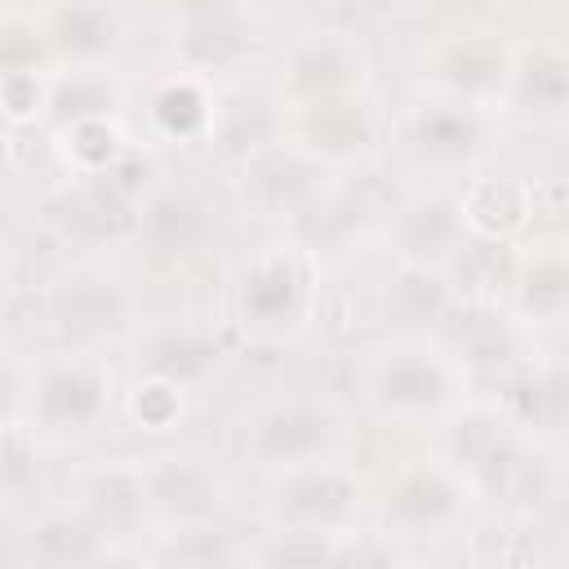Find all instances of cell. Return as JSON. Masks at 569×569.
<instances>
[{
    "label": "cell",
    "instance_id": "2",
    "mask_svg": "<svg viewBox=\"0 0 569 569\" xmlns=\"http://www.w3.org/2000/svg\"><path fill=\"white\" fill-rule=\"evenodd\" d=\"M365 400L387 422H436L462 400L458 356L427 338H400L365 369Z\"/></svg>",
    "mask_w": 569,
    "mask_h": 569
},
{
    "label": "cell",
    "instance_id": "3",
    "mask_svg": "<svg viewBox=\"0 0 569 569\" xmlns=\"http://www.w3.org/2000/svg\"><path fill=\"white\" fill-rule=\"evenodd\" d=\"M347 418L325 396H280L262 405L244 427V458L267 476L329 462L342 453Z\"/></svg>",
    "mask_w": 569,
    "mask_h": 569
},
{
    "label": "cell",
    "instance_id": "6",
    "mask_svg": "<svg viewBox=\"0 0 569 569\" xmlns=\"http://www.w3.org/2000/svg\"><path fill=\"white\" fill-rule=\"evenodd\" d=\"M467 502L471 489L449 462H413L387 489V525H396L405 538L449 533L467 516Z\"/></svg>",
    "mask_w": 569,
    "mask_h": 569
},
{
    "label": "cell",
    "instance_id": "8",
    "mask_svg": "<svg viewBox=\"0 0 569 569\" xmlns=\"http://www.w3.org/2000/svg\"><path fill=\"white\" fill-rule=\"evenodd\" d=\"M360 80H365V53L342 36H311L293 44L280 71V84L298 107L347 98Z\"/></svg>",
    "mask_w": 569,
    "mask_h": 569
},
{
    "label": "cell",
    "instance_id": "15",
    "mask_svg": "<svg viewBox=\"0 0 569 569\" xmlns=\"http://www.w3.org/2000/svg\"><path fill=\"white\" fill-rule=\"evenodd\" d=\"M27 547L44 565H89V560L107 556V533L93 525L89 511L62 507V511H44L27 529Z\"/></svg>",
    "mask_w": 569,
    "mask_h": 569
},
{
    "label": "cell",
    "instance_id": "18",
    "mask_svg": "<svg viewBox=\"0 0 569 569\" xmlns=\"http://www.w3.org/2000/svg\"><path fill=\"white\" fill-rule=\"evenodd\" d=\"M507 58L493 49V44H476V40H467V44H453L445 58H440V80H445V89L453 93V102H480L485 93H498V89H507Z\"/></svg>",
    "mask_w": 569,
    "mask_h": 569
},
{
    "label": "cell",
    "instance_id": "4",
    "mask_svg": "<svg viewBox=\"0 0 569 569\" xmlns=\"http://www.w3.org/2000/svg\"><path fill=\"white\" fill-rule=\"evenodd\" d=\"M356 507H360V485L338 467V458L280 471L267 502L271 520L289 538H316V533L333 538L342 525L356 520Z\"/></svg>",
    "mask_w": 569,
    "mask_h": 569
},
{
    "label": "cell",
    "instance_id": "10",
    "mask_svg": "<svg viewBox=\"0 0 569 569\" xmlns=\"http://www.w3.org/2000/svg\"><path fill=\"white\" fill-rule=\"evenodd\" d=\"M129 320V298L107 276H67L53 289V325L71 347H89Z\"/></svg>",
    "mask_w": 569,
    "mask_h": 569
},
{
    "label": "cell",
    "instance_id": "13",
    "mask_svg": "<svg viewBox=\"0 0 569 569\" xmlns=\"http://www.w3.org/2000/svg\"><path fill=\"white\" fill-rule=\"evenodd\" d=\"M485 147V129L467 102H436L409 120V151L427 164H467Z\"/></svg>",
    "mask_w": 569,
    "mask_h": 569
},
{
    "label": "cell",
    "instance_id": "1",
    "mask_svg": "<svg viewBox=\"0 0 569 569\" xmlns=\"http://www.w3.org/2000/svg\"><path fill=\"white\" fill-rule=\"evenodd\" d=\"M471 489L502 507L507 516H538L560 493V467L551 445L516 427L498 409H453L449 413V458H445Z\"/></svg>",
    "mask_w": 569,
    "mask_h": 569
},
{
    "label": "cell",
    "instance_id": "19",
    "mask_svg": "<svg viewBox=\"0 0 569 569\" xmlns=\"http://www.w3.org/2000/svg\"><path fill=\"white\" fill-rule=\"evenodd\" d=\"M182 58L200 71H213V67H231L240 53H244V27L227 13V9H204V13H191L182 36Z\"/></svg>",
    "mask_w": 569,
    "mask_h": 569
},
{
    "label": "cell",
    "instance_id": "9",
    "mask_svg": "<svg viewBox=\"0 0 569 569\" xmlns=\"http://www.w3.org/2000/svg\"><path fill=\"white\" fill-rule=\"evenodd\" d=\"M147 511L182 525H213L222 507V480L200 458H160L151 467H138Z\"/></svg>",
    "mask_w": 569,
    "mask_h": 569
},
{
    "label": "cell",
    "instance_id": "5",
    "mask_svg": "<svg viewBox=\"0 0 569 569\" xmlns=\"http://www.w3.org/2000/svg\"><path fill=\"white\" fill-rule=\"evenodd\" d=\"M27 400H31V413H36V422L44 431L84 436L111 409V378L93 356L67 351V356L40 365V373L31 378V396Z\"/></svg>",
    "mask_w": 569,
    "mask_h": 569
},
{
    "label": "cell",
    "instance_id": "14",
    "mask_svg": "<svg viewBox=\"0 0 569 569\" xmlns=\"http://www.w3.org/2000/svg\"><path fill=\"white\" fill-rule=\"evenodd\" d=\"M507 93L533 120H560L565 116V102H569V71H565L560 49L538 44L520 62H511L507 67Z\"/></svg>",
    "mask_w": 569,
    "mask_h": 569
},
{
    "label": "cell",
    "instance_id": "12",
    "mask_svg": "<svg viewBox=\"0 0 569 569\" xmlns=\"http://www.w3.org/2000/svg\"><path fill=\"white\" fill-rule=\"evenodd\" d=\"M218 342L213 333L196 329V325H160L147 333V342L138 347V369L142 378H160L178 391L204 382L218 369Z\"/></svg>",
    "mask_w": 569,
    "mask_h": 569
},
{
    "label": "cell",
    "instance_id": "17",
    "mask_svg": "<svg viewBox=\"0 0 569 569\" xmlns=\"http://www.w3.org/2000/svg\"><path fill=\"white\" fill-rule=\"evenodd\" d=\"M298 302H302V280H298V271L284 258H271V262H262V267H253L244 276L240 307H244V320L249 325H258V329H284L298 316Z\"/></svg>",
    "mask_w": 569,
    "mask_h": 569
},
{
    "label": "cell",
    "instance_id": "11",
    "mask_svg": "<svg viewBox=\"0 0 569 569\" xmlns=\"http://www.w3.org/2000/svg\"><path fill=\"white\" fill-rule=\"evenodd\" d=\"M49 44L80 71H98L124 44V22L107 0H62L49 22Z\"/></svg>",
    "mask_w": 569,
    "mask_h": 569
},
{
    "label": "cell",
    "instance_id": "7",
    "mask_svg": "<svg viewBox=\"0 0 569 569\" xmlns=\"http://www.w3.org/2000/svg\"><path fill=\"white\" fill-rule=\"evenodd\" d=\"M462 244H467L462 200H449L440 191L405 200L391 218V249L405 267H440Z\"/></svg>",
    "mask_w": 569,
    "mask_h": 569
},
{
    "label": "cell",
    "instance_id": "20",
    "mask_svg": "<svg viewBox=\"0 0 569 569\" xmlns=\"http://www.w3.org/2000/svg\"><path fill=\"white\" fill-rule=\"evenodd\" d=\"M164 560L178 565H218V560H236V551L227 547V533L209 529V525H182L178 542L164 551Z\"/></svg>",
    "mask_w": 569,
    "mask_h": 569
},
{
    "label": "cell",
    "instance_id": "16",
    "mask_svg": "<svg viewBox=\"0 0 569 569\" xmlns=\"http://www.w3.org/2000/svg\"><path fill=\"white\" fill-rule=\"evenodd\" d=\"M516 307L529 325H560L569 311V267L560 244H542L533 249V258L525 262L520 280H516Z\"/></svg>",
    "mask_w": 569,
    "mask_h": 569
},
{
    "label": "cell",
    "instance_id": "21",
    "mask_svg": "<svg viewBox=\"0 0 569 569\" xmlns=\"http://www.w3.org/2000/svg\"><path fill=\"white\" fill-rule=\"evenodd\" d=\"M27 396H31L27 373L13 365V356H9V351H0V431H4V427H9V418L27 405Z\"/></svg>",
    "mask_w": 569,
    "mask_h": 569
}]
</instances>
